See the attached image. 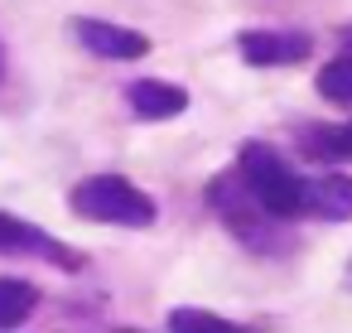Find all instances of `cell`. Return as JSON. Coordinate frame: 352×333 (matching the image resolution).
<instances>
[{"label": "cell", "instance_id": "cell-1", "mask_svg": "<svg viewBox=\"0 0 352 333\" xmlns=\"http://www.w3.org/2000/svg\"><path fill=\"white\" fill-rule=\"evenodd\" d=\"M203 198H208V208L217 213V222L232 232V241H241L246 251L270 256V261L294 256V241H299V237H294V222L270 217V213L256 203V193L241 184V174H236V169H227V174L208 179Z\"/></svg>", "mask_w": 352, "mask_h": 333}, {"label": "cell", "instance_id": "cell-2", "mask_svg": "<svg viewBox=\"0 0 352 333\" xmlns=\"http://www.w3.org/2000/svg\"><path fill=\"white\" fill-rule=\"evenodd\" d=\"M68 208L82 222L131 227V232L155 227V217H160V203L140 184H131L126 174H87V179H78L73 193H68Z\"/></svg>", "mask_w": 352, "mask_h": 333}, {"label": "cell", "instance_id": "cell-3", "mask_svg": "<svg viewBox=\"0 0 352 333\" xmlns=\"http://www.w3.org/2000/svg\"><path fill=\"white\" fill-rule=\"evenodd\" d=\"M232 169L241 174V184L256 193V203H261L270 217H280V222H299V217H304V174H299L275 145L246 140V145L236 150V164H232Z\"/></svg>", "mask_w": 352, "mask_h": 333}, {"label": "cell", "instance_id": "cell-4", "mask_svg": "<svg viewBox=\"0 0 352 333\" xmlns=\"http://www.w3.org/2000/svg\"><path fill=\"white\" fill-rule=\"evenodd\" d=\"M0 256L44 261V266H54V270H68V275L87 270V256H82V251H73L63 237H54L49 227H34V222L15 217V213H0Z\"/></svg>", "mask_w": 352, "mask_h": 333}, {"label": "cell", "instance_id": "cell-5", "mask_svg": "<svg viewBox=\"0 0 352 333\" xmlns=\"http://www.w3.org/2000/svg\"><path fill=\"white\" fill-rule=\"evenodd\" d=\"M68 34H73L92 58H107V63H135V58L150 54V34L126 30V25H111V20L73 15V20H68Z\"/></svg>", "mask_w": 352, "mask_h": 333}, {"label": "cell", "instance_id": "cell-6", "mask_svg": "<svg viewBox=\"0 0 352 333\" xmlns=\"http://www.w3.org/2000/svg\"><path fill=\"white\" fill-rule=\"evenodd\" d=\"M236 54L251 68H294L314 54V39L304 30H241Z\"/></svg>", "mask_w": 352, "mask_h": 333}, {"label": "cell", "instance_id": "cell-7", "mask_svg": "<svg viewBox=\"0 0 352 333\" xmlns=\"http://www.w3.org/2000/svg\"><path fill=\"white\" fill-rule=\"evenodd\" d=\"M126 107L135 121H169V116L188 111V87L169 83V78H135V83H126Z\"/></svg>", "mask_w": 352, "mask_h": 333}, {"label": "cell", "instance_id": "cell-8", "mask_svg": "<svg viewBox=\"0 0 352 333\" xmlns=\"http://www.w3.org/2000/svg\"><path fill=\"white\" fill-rule=\"evenodd\" d=\"M304 217L352 222V174H304Z\"/></svg>", "mask_w": 352, "mask_h": 333}, {"label": "cell", "instance_id": "cell-9", "mask_svg": "<svg viewBox=\"0 0 352 333\" xmlns=\"http://www.w3.org/2000/svg\"><path fill=\"white\" fill-rule=\"evenodd\" d=\"M39 285L30 280H10V275H0V328H25L39 309Z\"/></svg>", "mask_w": 352, "mask_h": 333}, {"label": "cell", "instance_id": "cell-10", "mask_svg": "<svg viewBox=\"0 0 352 333\" xmlns=\"http://www.w3.org/2000/svg\"><path fill=\"white\" fill-rule=\"evenodd\" d=\"M164 328H174V333H236L241 323H232V319H222V314H212V309H188V304H179V309L164 314Z\"/></svg>", "mask_w": 352, "mask_h": 333}, {"label": "cell", "instance_id": "cell-11", "mask_svg": "<svg viewBox=\"0 0 352 333\" xmlns=\"http://www.w3.org/2000/svg\"><path fill=\"white\" fill-rule=\"evenodd\" d=\"M318 97L342 107V111H352V54H342V58L318 68Z\"/></svg>", "mask_w": 352, "mask_h": 333}, {"label": "cell", "instance_id": "cell-12", "mask_svg": "<svg viewBox=\"0 0 352 333\" xmlns=\"http://www.w3.org/2000/svg\"><path fill=\"white\" fill-rule=\"evenodd\" d=\"M328 140H333V160H352V121L347 126H328Z\"/></svg>", "mask_w": 352, "mask_h": 333}, {"label": "cell", "instance_id": "cell-13", "mask_svg": "<svg viewBox=\"0 0 352 333\" xmlns=\"http://www.w3.org/2000/svg\"><path fill=\"white\" fill-rule=\"evenodd\" d=\"M338 44H342V49H347V54H352V20H347V25H342V30H338Z\"/></svg>", "mask_w": 352, "mask_h": 333}, {"label": "cell", "instance_id": "cell-14", "mask_svg": "<svg viewBox=\"0 0 352 333\" xmlns=\"http://www.w3.org/2000/svg\"><path fill=\"white\" fill-rule=\"evenodd\" d=\"M342 280H347V290H352V256H347V270H342Z\"/></svg>", "mask_w": 352, "mask_h": 333}, {"label": "cell", "instance_id": "cell-15", "mask_svg": "<svg viewBox=\"0 0 352 333\" xmlns=\"http://www.w3.org/2000/svg\"><path fill=\"white\" fill-rule=\"evenodd\" d=\"M0 78H6V44H0Z\"/></svg>", "mask_w": 352, "mask_h": 333}]
</instances>
